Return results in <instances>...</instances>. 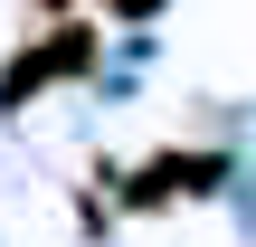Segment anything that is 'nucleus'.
Masks as SVG:
<instances>
[{"mask_svg":"<svg viewBox=\"0 0 256 247\" xmlns=\"http://www.w3.org/2000/svg\"><path fill=\"white\" fill-rule=\"evenodd\" d=\"M86 57H95V29H57V38H48V48H28V57H19V67H10V86H0V95H10V105H19V95H38V86H48V76H76V67H86Z\"/></svg>","mask_w":256,"mask_h":247,"instance_id":"nucleus-1","label":"nucleus"},{"mask_svg":"<svg viewBox=\"0 0 256 247\" xmlns=\"http://www.w3.org/2000/svg\"><path fill=\"white\" fill-rule=\"evenodd\" d=\"M104 10H114V19H152L162 0H104Z\"/></svg>","mask_w":256,"mask_h":247,"instance_id":"nucleus-2","label":"nucleus"}]
</instances>
